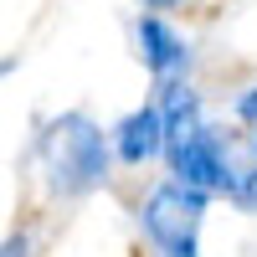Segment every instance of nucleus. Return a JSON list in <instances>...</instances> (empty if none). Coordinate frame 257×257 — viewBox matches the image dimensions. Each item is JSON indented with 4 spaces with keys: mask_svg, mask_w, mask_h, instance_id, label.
<instances>
[{
    "mask_svg": "<svg viewBox=\"0 0 257 257\" xmlns=\"http://www.w3.org/2000/svg\"><path fill=\"white\" fill-rule=\"evenodd\" d=\"M36 155H41L52 196H88L108 180V144H103L98 123L88 113L52 118L47 134L36 139Z\"/></svg>",
    "mask_w": 257,
    "mask_h": 257,
    "instance_id": "obj_1",
    "label": "nucleus"
},
{
    "mask_svg": "<svg viewBox=\"0 0 257 257\" xmlns=\"http://www.w3.org/2000/svg\"><path fill=\"white\" fill-rule=\"evenodd\" d=\"M206 201L201 190H185V185H160L155 196L144 201L139 221L149 231V242L165 247V252H180V247H196L201 237V216H206Z\"/></svg>",
    "mask_w": 257,
    "mask_h": 257,
    "instance_id": "obj_2",
    "label": "nucleus"
},
{
    "mask_svg": "<svg viewBox=\"0 0 257 257\" xmlns=\"http://www.w3.org/2000/svg\"><path fill=\"white\" fill-rule=\"evenodd\" d=\"M170 170H175V185L185 190H201V196H226V180H231V160L221 155V139L201 123V134H190L185 144L170 149Z\"/></svg>",
    "mask_w": 257,
    "mask_h": 257,
    "instance_id": "obj_3",
    "label": "nucleus"
},
{
    "mask_svg": "<svg viewBox=\"0 0 257 257\" xmlns=\"http://www.w3.org/2000/svg\"><path fill=\"white\" fill-rule=\"evenodd\" d=\"M113 149H118L123 165H144V160H155L160 149H165V123H160V108H155V103H144V108H134V113L118 118Z\"/></svg>",
    "mask_w": 257,
    "mask_h": 257,
    "instance_id": "obj_4",
    "label": "nucleus"
},
{
    "mask_svg": "<svg viewBox=\"0 0 257 257\" xmlns=\"http://www.w3.org/2000/svg\"><path fill=\"white\" fill-rule=\"evenodd\" d=\"M139 57H144V67L155 72L160 82H170L175 72H185V67H190L185 41L170 31L160 16H139Z\"/></svg>",
    "mask_w": 257,
    "mask_h": 257,
    "instance_id": "obj_5",
    "label": "nucleus"
},
{
    "mask_svg": "<svg viewBox=\"0 0 257 257\" xmlns=\"http://www.w3.org/2000/svg\"><path fill=\"white\" fill-rule=\"evenodd\" d=\"M226 196L237 201V206H247V211H257V165H247V170H231Z\"/></svg>",
    "mask_w": 257,
    "mask_h": 257,
    "instance_id": "obj_6",
    "label": "nucleus"
},
{
    "mask_svg": "<svg viewBox=\"0 0 257 257\" xmlns=\"http://www.w3.org/2000/svg\"><path fill=\"white\" fill-rule=\"evenodd\" d=\"M0 257H31V237H26V231L6 237V242H0Z\"/></svg>",
    "mask_w": 257,
    "mask_h": 257,
    "instance_id": "obj_7",
    "label": "nucleus"
},
{
    "mask_svg": "<svg viewBox=\"0 0 257 257\" xmlns=\"http://www.w3.org/2000/svg\"><path fill=\"white\" fill-rule=\"evenodd\" d=\"M237 118H242V123H257V88H247V93L237 98Z\"/></svg>",
    "mask_w": 257,
    "mask_h": 257,
    "instance_id": "obj_8",
    "label": "nucleus"
},
{
    "mask_svg": "<svg viewBox=\"0 0 257 257\" xmlns=\"http://www.w3.org/2000/svg\"><path fill=\"white\" fill-rule=\"evenodd\" d=\"M11 67H16V57H0V77H6V72H11Z\"/></svg>",
    "mask_w": 257,
    "mask_h": 257,
    "instance_id": "obj_9",
    "label": "nucleus"
},
{
    "mask_svg": "<svg viewBox=\"0 0 257 257\" xmlns=\"http://www.w3.org/2000/svg\"><path fill=\"white\" fill-rule=\"evenodd\" d=\"M170 257H201V252L196 247H180V252H170Z\"/></svg>",
    "mask_w": 257,
    "mask_h": 257,
    "instance_id": "obj_10",
    "label": "nucleus"
},
{
    "mask_svg": "<svg viewBox=\"0 0 257 257\" xmlns=\"http://www.w3.org/2000/svg\"><path fill=\"white\" fill-rule=\"evenodd\" d=\"M144 6H155V11H160V6H175V0H144Z\"/></svg>",
    "mask_w": 257,
    "mask_h": 257,
    "instance_id": "obj_11",
    "label": "nucleus"
},
{
    "mask_svg": "<svg viewBox=\"0 0 257 257\" xmlns=\"http://www.w3.org/2000/svg\"><path fill=\"white\" fill-rule=\"evenodd\" d=\"M252 144H257V139H252Z\"/></svg>",
    "mask_w": 257,
    "mask_h": 257,
    "instance_id": "obj_12",
    "label": "nucleus"
}]
</instances>
